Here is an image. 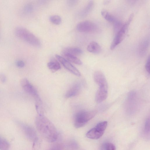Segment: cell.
Returning a JSON list of instances; mask_svg holds the SVG:
<instances>
[{
	"label": "cell",
	"mask_w": 150,
	"mask_h": 150,
	"mask_svg": "<svg viewBox=\"0 0 150 150\" xmlns=\"http://www.w3.org/2000/svg\"><path fill=\"white\" fill-rule=\"evenodd\" d=\"M108 87L99 86L95 96V100L97 103H100L107 98L108 96Z\"/></svg>",
	"instance_id": "obj_10"
},
{
	"label": "cell",
	"mask_w": 150,
	"mask_h": 150,
	"mask_svg": "<svg viewBox=\"0 0 150 150\" xmlns=\"http://www.w3.org/2000/svg\"><path fill=\"white\" fill-rule=\"evenodd\" d=\"M81 88V85L80 82H76L73 85L66 93L65 97L70 98L74 97L78 94Z\"/></svg>",
	"instance_id": "obj_12"
},
{
	"label": "cell",
	"mask_w": 150,
	"mask_h": 150,
	"mask_svg": "<svg viewBox=\"0 0 150 150\" xmlns=\"http://www.w3.org/2000/svg\"><path fill=\"white\" fill-rule=\"evenodd\" d=\"M6 80L5 75L2 73H0V80L3 83L5 82Z\"/></svg>",
	"instance_id": "obj_28"
},
{
	"label": "cell",
	"mask_w": 150,
	"mask_h": 150,
	"mask_svg": "<svg viewBox=\"0 0 150 150\" xmlns=\"http://www.w3.org/2000/svg\"><path fill=\"white\" fill-rule=\"evenodd\" d=\"M93 6V1L92 0L89 1L86 6L80 12L79 16L81 18H83L87 16L91 11Z\"/></svg>",
	"instance_id": "obj_14"
},
{
	"label": "cell",
	"mask_w": 150,
	"mask_h": 150,
	"mask_svg": "<svg viewBox=\"0 0 150 150\" xmlns=\"http://www.w3.org/2000/svg\"><path fill=\"white\" fill-rule=\"evenodd\" d=\"M56 57L63 66L71 73L77 76H81L79 70L67 59L58 54L56 55Z\"/></svg>",
	"instance_id": "obj_8"
},
{
	"label": "cell",
	"mask_w": 150,
	"mask_h": 150,
	"mask_svg": "<svg viewBox=\"0 0 150 150\" xmlns=\"http://www.w3.org/2000/svg\"><path fill=\"white\" fill-rule=\"evenodd\" d=\"M93 77L95 81L99 86L108 87L105 77L101 71H95Z\"/></svg>",
	"instance_id": "obj_11"
},
{
	"label": "cell",
	"mask_w": 150,
	"mask_h": 150,
	"mask_svg": "<svg viewBox=\"0 0 150 150\" xmlns=\"http://www.w3.org/2000/svg\"><path fill=\"white\" fill-rule=\"evenodd\" d=\"M64 54L68 61L79 65L82 64V63L81 61L76 56L67 54Z\"/></svg>",
	"instance_id": "obj_17"
},
{
	"label": "cell",
	"mask_w": 150,
	"mask_h": 150,
	"mask_svg": "<svg viewBox=\"0 0 150 150\" xmlns=\"http://www.w3.org/2000/svg\"><path fill=\"white\" fill-rule=\"evenodd\" d=\"M87 50L89 52L94 53L98 54L101 51V48L100 45L96 42H92L88 45Z\"/></svg>",
	"instance_id": "obj_15"
},
{
	"label": "cell",
	"mask_w": 150,
	"mask_h": 150,
	"mask_svg": "<svg viewBox=\"0 0 150 150\" xmlns=\"http://www.w3.org/2000/svg\"><path fill=\"white\" fill-rule=\"evenodd\" d=\"M64 54H67L75 56L79 55L83 53L82 50L80 48L70 47L66 48L63 51Z\"/></svg>",
	"instance_id": "obj_16"
},
{
	"label": "cell",
	"mask_w": 150,
	"mask_h": 150,
	"mask_svg": "<svg viewBox=\"0 0 150 150\" xmlns=\"http://www.w3.org/2000/svg\"><path fill=\"white\" fill-rule=\"evenodd\" d=\"M76 28L81 32L92 33L96 32L98 28L94 23L88 21H85L79 23L76 26Z\"/></svg>",
	"instance_id": "obj_7"
},
{
	"label": "cell",
	"mask_w": 150,
	"mask_h": 150,
	"mask_svg": "<svg viewBox=\"0 0 150 150\" xmlns=\"http://www.w3.org/2000/svg\"><path fill=\"white\" fill-rule=\"evenodd\" d=\"M149 45V41L147 38L144 40L141 44L139 46V52L140 54H143L146 52L147 49Z\"/></svg>",
	"instance_id": "obj_19"
},
{
	"label": "cell",
	"mask_w": 150,
	"mask_h": 150,
	"mask_svg": "<svg viewBox=\"0 0 150 150\" xmlns=\"http://www.w3.org/2000/svg\"><path fill=\"white\" fill-rule=\"evenodd\" d=\"M14 33L18 37L30 44L37 47L40 46L41 42L39 39L26 29L18 26L15 28Z\"/></svg>",
	"instance_id": "obj_2"
},
{
	"label": "cell",
	"mask_w": 150,
	"mask_h": 150,
	"mask_svg": "<svg viewBox=\"0 0 150 150\" xmlns=\"http://www.w3.org/2000/svg\"><path fill=\"white\" fill-rule=\"evenodd\" d=\"M49 20L52 23L56 25L60 24L62 21L61 18L57 15L50 16L49 17Z\"/></svg>",
	"instance_id": "obj_21"
},
{
	"label": "cell",
	"mask_w": 150,
	"mask_h": 150,
	"mask_svg": "<svg viewBox=\"0 0 150 150\" xmlns=\"http://www.w3.org/2000/svg\"><path fill=\"white\" fill-rule=\"evenodd\" d=\"M147 71L149 74L150 72V57L149 56L146 62L145 66Z\"/></svg>",
	"instance_id": "obj_26"
},
{
	"label": "cell",
	"mask_w": 150,
	"mask_h": 150,
	"mask_svg": "<svg viewBox=\"0 0 150 150\" xmlns=\"http://www.w3.org/2000/svg\"><path fill=\"white\" fill-rule=\"evenodd\" d=\"M101 14L106 21L113 23L115 30H118L122 26L121 22L106 10H102Z\"/></svg>",
	"instance_id": "obj_9"
},
{
	"label": "cell",
	"mask_w": 150,
	"mask_h": 150,
	"mask_svg": "<svg viewBox=\"0 0 150 150\" xmlns=\"http://www.w3.org/2000/svg\"><path fill=\"white\" fill-rule=\"evenodd\" d=\"M23 131L28 137L33 141L37 137L35 129L29 125L21 124Z\"/></svg>",
	"instance_id": "obj_13"
},
{
	"label": "cell",
	"mask_w": 150,
	"mask_h": 150,
	"mask_svg": "<svg viewBox=\"0 0 150 150\" xmlns=\"http://www.w3.org/2000/svg\"><path fill=\"white\" fill-rule=\"evenodd\" d=\"M16 66L19 68L23 67L25 66L24 62L21 60H18L16 62Z\"/></svg>",
	"instance_id": "obj_27"
},
{
	"label": "cell",
	"mask_w": 150,
	"mask_h": 150,
	"mask_svg": "<svg viewBox=\"0 0 150 150\" xmlns=\"http://www.w3.org/2000/svg\"><path fill=\"white\" fill-rule=\"evenodd\" d=\"M150 131V120L149 118H147L145 122L144 131L145 133H148Z\"/></svg>",
	"instance_id": "obj_25"
},
{
	"label": "cell",
	"mask_w": 150,
	"mask_h": 150,
	"mask_svg": "<svg viewBox=\"0 0 150 150\" xmlns=\"http://www.w3.org/2000/svg\"><path fill=\"white\" fill-rule=\"evenodd\" d=\"M21 84L24 91L34 97L35 101V105H42L41 100L36 89L27 79H22Z\"/></svg>",
	"instance_id": "obj_6"
},
{
	"label": "cell",
	"mask_w": 150,
	"mask_h": 150,
	"mask_svg": "<svg viewBox=\"0 0 150 150\" xmlns=\"http://www.w3.org/2000/svg\"><path fill=\"white\" fill-rule=\"evenodd\" d=\"M40 146V142L38 138L36 137L34 140L33 146V150H39Z\"/></svg>",
	"instance_id": "obj_22"
},
{
	"label": "cell",
	"mask_w": 150,
	"mask_h": 150,
	"mask_svg": "<svg viewBox=\"0 0 150 150\" xmlns=\"http://www.w3.org/2000/svg\"><path fill=\"white\" fill-rule=\"evenodd\" d=\"M24 9L25 13H30L33 11V7L32 4H27L24 6Z\"/></svg>",
	"instance_id": "obj_23"
},
{
	"label": "cell",
	"mask_w": 150,
	"mask_h": 150,
	"mask_svg": "<svg viewBox=\"0 0 150 150\" xmlns=\"http://www.w3.org/2000/svg\"><path fill=\"white\" fill-rule=\"evenodd\" d=\"M133 17V14L130 15L127 21L122 25L117 32L110 46L111 50L114 49L123 40L125 37L128 27Z\"/></svg>",
	"instance_id": "obj_4"
},
{
	"label": "cell",
	"mask_w": 150,
	"mask_h": 150,
	"mask_svg": "<svg viewBox=\"0 0 150 150\" xmlns=\"http://www.w3.org/2000/svg\"><path fill=\"white\" fill-rule=\"evenodd\" d=\"M48 68L53 71H57L61 68L59 63L56 61H52L47 63Z\"/></svg>",
	"instance_id": "obj_18"
},
{
	"label": "cell",
	"mask_w": 150,
	"mask_h": 150,
	"mask_svg": "<svg viewBox=\"0 0 150 150\" xmlns=\"http://www.w3.org/2000/svg\"><path fill=\"white\" fill-rule=\"evenodd\" d=\"M9 147L8 142L5 139L0 137V149L8 150Z\"/></svg>",
	"instance_id": "obj_20"
},
{
	"label": "cell",
	"mask_w": 150,
	"mask_h": 150,
	"mask_svg": "<svg viewBox=\"0 0 150 150\" xmlns=\"http://www.w3.org/2000/svg\"><path fill=\"white\" fill-rule=\"evenodd\" d=\"M96 114V111H80L77 112L74 118V125L76 128H79L85 125Z\"/></svg>",
	"instance_id": "obj_3"
},
{
	"label": "cell",
	"mask_w": 150,
	"mask_h": 150,
	"mask_svg": "<svg viewBox=\"0 0 150 150\" xmlns=\"http://www.w3.org/2000/svg\"><path fill=\"white\" fill-rule=\"evenodd\" d=\"M106 150H116V148L115 145L112 143H108L105 145Z\"/></svg>",
	"instance_id": "obj_24"
},
{
	"label": "cell",
	"mask_w": 150,
	"mask_h": 150,
	"mask_svg": "<svg viewBox=\"0 0 150 150\" xmlns=\"http://www.w3.org/2000/svg\"><path fill=\"white\" fill-rule=\"evenodd\" d=\"M107 122L103 121L98 123L94 127L89 130L86 134L88 138L96 139L103 135L107 125Z\"/></svg>",
	"instance_id": "obj_5"
},
{
	"label": "cell",
	"mask_w": 150,
	"mask_h": 150,
	"mask_svg": "<svg viewBox=\"0 0 150 150\" xmlns=\"http://www.w3.org/2000/svg\"><path fill=\"white\" fill-rule=\"evenodd\" d=\"M55 150L54 149H51V150Z\"/></svg>",
	"instance_id": "obj_29"
},
{
	"label": "cell",
	"mask_w": 150,
	"mask_h": 150,
	"mask_svg": "<svg viewBox=\"0 0 150 150\" xmlns=\"http://www.w3.org/2000/svg\"><path fill=\"white\" fill-rule=\"evenodd\" d=\"M35 124L39 133L46 141L53 142L57 140L58 134L56 128L43 114L38 115L35 119Z\"/></svg>",
	"instance_id": "obj_1"
}]
</instances>
